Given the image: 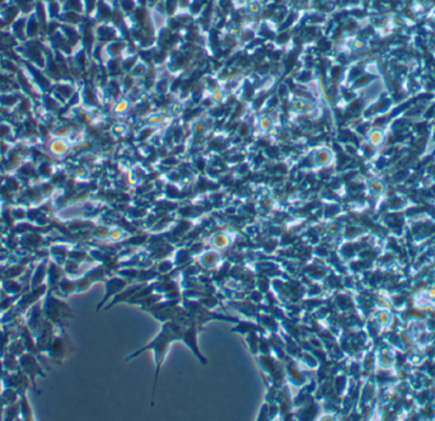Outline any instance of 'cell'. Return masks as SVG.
<instances>
[{"instance_id":"5","label":"cell","mask_w":435,"mask_h":421,"mask_svg":"<svg viewBox=\"0 0 435 421\" xmlns=\"http://www.w3.org/2000/svg\"><path fill=\"white\" fill-rule=\"evenodd\" d=\"M70 131H72V130H70L69 125H64V123H61V125H58V126L55 127L54 135H55V138H63L64 139L69 135Z\"/></svg>"},{"instance_id":"6","label":"cell","mask_w":435,"mask_h":421,"mask_svg":"<svg viewBox=\"0 0 435 421\" xmlns=\"http://www.w3.org/2000/svg\"><path fill=\"white\" fill-rule=\"evenodd\" d=\"M129 109V101L127 100H120L115 103L113 106V112L115 114H125Z\"/></svg>"},{"instance_id":"3","label":"cell","mask_w":435,"mask_h":421,"mask_svg":"<svg viewBox=\"0 0 435 421\" xmlns=\"http://www.w3.org/2000/svg\"><path fill=\"white\" fill-rule=\"evenodd\" d=\"M27 18L28 17L19 15L18 18L15 19V21L10 24L13 36L18 39V41H21V42H24V39L27 38V35H26V30H27Z\"/></svg>"},{"instance_id":"1","label":"cell","mask_w":435,"mask_h":421,"mask_svg":"<svg viewBox=\"0 0 435 421\" xmlns=\"http://www.w3.org/2000/svg\"><path fill=\"white\" fill-rule=\"evenodd\" d=\"M195 321H187V323H182V322L177 321H168L166 322L160 330L159 335L155 337L154 340L151 341L150 344L143 347L139 351L134 352L129 359L135 358L136 355H139L140 352H143L144 350H153L155 354V382H154V388H153V397H154L155 393V387H157V379L158 374H159L160 365L163 363V359L166 356L167 349H168L169 344L172 341L176 340H183L186 331L188 330V327L191 326V323H193Z\"/></svg>"},{"instance_id":"2","label":"cell","mask_w":435,"mask_h":421,"mask_svg":"<svg viewBox=\"0 0 435 421\" xmlns=\"http://www.w3.org/2000/svg\"><path fill=\"white\" fill-rule=\"evenodd\" d=\"M75 92L76 90L74 89V87H72V84L70 81H64V80L56 81L51 88V93L54 94V96L56 97L63 105L64 103L69 102V100L74 96Z\"/></svg>"},{"instance_id":"8","label":"cell","mask_w":435,"mask_h":421,"mask_svg":"<svg viewBox=\"0 0 435 421\" xmlns=\"http://www.w3.org/2000/svg\"><path fill=\"white\" fill-rule=\"evenodd\" d=\"M83 3H84V9H87L88 12H91V9L96 8L97 0H83Z\"/></svg>"},{"instance_id":"7","label":"cell","mask_w":435,"mask_h":421,"mask_svg":"<svg viewBox=\"0 0 435 421\" xmlns=\"http://www.w3.org/2000/svg\"><path fill=\"white\" fill-rule=\"evenodd\" d=\"M10 134V126L5 122H0V136H5Z\"/></svg>"},{"instance_id":"4","label":"cell","mask_w":435,"mask_h":421,"mask_svg":"<svg viewBox=\"0 0 435 421\" xmlns=\"http://www.w3.org/2000/svg\"><path fill=\"white\" fill-rule=\"evenodd\" d=\"M70 144L63 138H54L48 144V151L54 155H64L69 151Z\"/></svg>"}]
</instances>
